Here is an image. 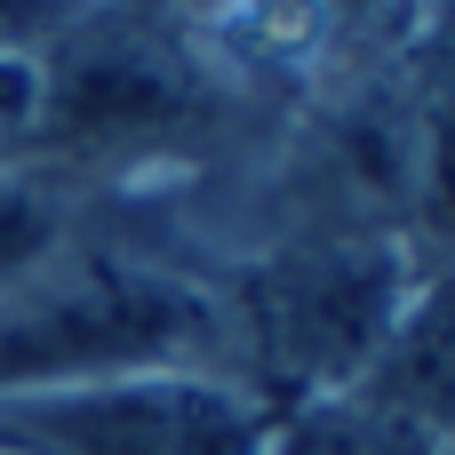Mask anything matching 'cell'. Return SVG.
Segmentation results:
<instances>
[{"mask_svg":"<svg viewBox=\"0 0 455 455\" xmlns=\"http://www.w3.org/2000/svg\"><path fill=\"white\" fill-rule=\"evenodd\" d=\"M272 455H448V448L368 400H320L288 432H272Z\"/></svg>","mask_w":455,"mask_h":455,"instance_id":"8992f818","label":"cell"},{"mask_svg":"<svg viewBox=\"0 0 455 455\" xmlns=\"http://www.w3.org/2000/svg\"><path fill=\"white\" fill-rule=\"evenodd\" d=\"M408 304V272L376 240H312L240 280L232 328L272 384H360Z\"/></svg>","mask_w":455,"mask_h":455,"instance_id":"277c9868","label":"cell"},{"mask_svg":"<svg viewBox=\"0 0 455 455\" xmlns=\"http://www.w3.org/2000/svg\"><path fill=\"white\" fill-rule=\"evenodd\" d=\"M424 168H432V216L455 232V24L432 56V120H424Z\"/></svg>","mask_w":455,"mask_h":455,"instance_id":"ba28073f","label":"cell"},{"mask_svg":"<svg viewBox=\"0 0 455 455\" xmlns=\"http://www.w3.org/2000/svg\"><path fill=\"white\" fill-rule=\"evenodd\" d=\"M96 0H0V56H32V48H56Z\"/></svg>","mask_w":455,"mask_h":455,"instance_id":"9c48e42d","label":"cell"},{"mask_svg":"<svg viewBox=\"0 0 455 455\" xmlns=\"http://www.w3.org/2000/svg\"><path fill=\"white\" fill-rule=\"evenodd\" d=\"M200 336H216V312L168 272H136V264H88L56 280L24 272L16 288H0V400L160 368Z\"/></svg>","mask_w":455,"mask_h":455,"instance_id":"6da1fadb","label":"cell"},{"mask_svg":"<svg viewBox=\"0 0 455 455\" xmlns=\"http://www.w3.org/2000/svg\"><path fill=\"white\" fill-rule=\"evenodd\" d=\"M0 455H272V408L224 376L128 368L8 392Z\"/></svg>","mask_w":455,"mask_h":455,"instance_id":"7a4b0ae2","label":"cell"},{"mask_svg":"<svg viewBox=\"0 0 455 455\" xmlns=\"http://www.w3.org/2000/svg\"><path fill=\"white\" fill-rule=\"evenodd\" d=\"M48 240H56V200L40 184L0 176V288H16L24 272H40Z\"/></svg>","mask_w":455,"mask_h":455,"instance_id":"52a82bcc","label":"cell"},{"mask_svg":"<svg viewBox=\"0 0 455 455\" xmlns=\"http://www.w3.org/2000/svg\"><path fill=\"white\" fill-rule=\"evenodd\" d=\"M200 112H208V96H200V72L184 64V48L96 0L40 64L32 136L64 160H144V152H168L176 136H192Z\"/></svg>","mask_w":455,"mask_h":455,"instance_id":"3957f363","label":"cell"},{"mask_svg":"<svg viewBox=\"0 0 455 455\" xmlns=\"http://www.w3.org/2000/svg\"><path fill=\"white\" fill-rule=\"evenodd\" d=\"M360 400L416 424L424 440L455 448V272L432 280L416 304H400L384 352L360 376Z\"/></svg>","mask_w":455,"mask_h":455,"instance_id":"5b68a950","label":"cell"}]
</instances>
